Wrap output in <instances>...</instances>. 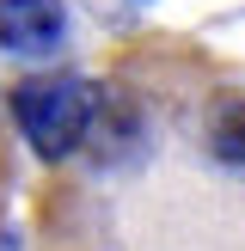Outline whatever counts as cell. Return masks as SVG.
Masks as SVG:
<instances>
[{"instance_id": "cell-1", "label": "cell", "mask_w": 245, "mask_h": 251, "mask_svg": "<svg viewBox=\"0 0 245 251\" xmlns=\"http://www.w3.org/2000/svg\"><path fill=\"white\" fill-rule=\"evenodd\" d=\"M43 184V251H245V80L190 37H141L92 80Z\"/></svg>"}, {"instance_id": "cell-2", "label": "cell", "mask_w": 245, "mask_h": 251, "mask_svg": "<svg viewBox=\"0 0 245 251\" xmlns=\"http://www.w3.org/2000/svg\"><path fill=\"white\" fill-rule=\"evenodd\" d=\"M92 98H98L92 80H74V74H31L12 92V117L43 166H55L80 147L86 123H92Z\"/></svg>"}, {"instance_id": "cell-3", "label": "cell", "mask_w": 245, "mask_h": 251, "mask_svg": "<svg viewBox=\"0 0 245 251\" xmlns=\"http://www.w3.org/2000/svg\"><path fill=\"white\" fill-rule=\"evenodd\" d=\"M68 43L61 0H0V49L6 55H55Z\"/></svg>"}, {"instance_id": "cell-4", "label": "cell", "mask_w": 245, "mask_h": 251, "mask_svg": "<svg viewBox=\"0 0 245 251\" xmlns=\"http://www.w3.org/2000/svg\"><path fill=\"white\" fill-rule=\"evenodd\" d=\"M6 190H12V135L0 123V208H6Z\"/></svg>"}]
</instances>
